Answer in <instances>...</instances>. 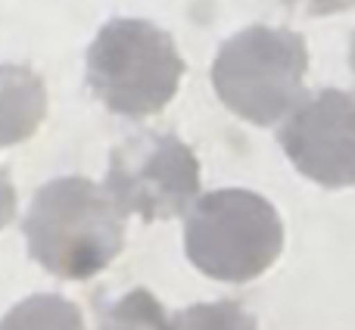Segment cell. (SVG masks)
I'll return each instance as SVG.
<instances>
[{
	"instance_id": "obj_1",
	"label": "cell",
	"mask_w": 355,
	"mask_h": 330,
	"mask_svg": "<svg viewBox=\"0 0 355 330\" xmlns=\"http://www.w3.org/2000/svg\"><path fill=\"white\" fill-rule=\"evenodd\" d=\"M28 252L62 281H87L125 246V212L106 187L81 175L44 184L22 221Z\"/></svg>"
},
{
	"instance_id": "obj_2",
	"label": "cell",
	"mask_w": 355,
	"mask_h": 330,
	"mask_svg": "<svg viewBox=\"0 0 355 330\" xmlns=\"http://www.w3.org/2000/svg\"><path fill=\"white\" fill-rule=\"evenodd\" d=\"M181 78L184 60L172 35L147 19H110L87 47V85L116 116H156Z\"/></svg>"
},
{
	"instance_id": "obj_3",
	"label": "cell",
	"mask_w": 355,
	"mask_h": 330,
	"mask_svg": "<svg viewBox=\"0 0 355 330\" xmlns=\"http://www.w3.org/2000/svg\"><path fill=\"white\" fill-rule=\"evenodd\" d=\"M309 50L302 35L275 25H250L221 44L212 62L218 100L252 125H275L306 100Z\"/></svg>"
},
{
	"instance_id": "obj_4",
	"label": "cell",
	"mask_w": 355,
	"mask_h": 330,
	"mask_svg": "<svg viewBox=\"0 0 355 330\" xmlns=\"http://www.w3.org/2000/svg\"><path fill=\"white\" fill-rule=\"evenodd\" d=\"M184 250L212 281L246 284L265 275L284 250V225L265 196L225 187L200 196L184 221Z\"/></svg>"
},
{
	"instance_id": "obj_5",
	"label": "cell",
	"mask_w": 355,
	"mask_h": 330,
	"mask_svg": "<svg viewBox=\"0 0 355 330\" xmlns=\"http://www.w3.org/2000/svg\"><path fill=\"white\" fill-rule=\"evenodd\" d=\"M106 193L125 215L168 221L190 212L200 193V162L193 150L168 131H141L110 156Z\"/></svg>"
},
{
	"instance_id": "obj_6",
	"label": "cell",
	"mask_w": 355,
	"mask_h": 330,
	"mask_svg": "<svg viewBox=\"0 0 355 330\" xmlns=\"http://www.w3.org/2000/svg\"><path fill=\"white\" fill-rule=\"evenodd\" d=\"M296 171L321 187H355V94L324 87L277 131Z\"/></svg>"
},
{
	"instance_id": "obj_7",
	"label": "cell",
	"mask_w": 355,
	"mask_h": 330,
	"mask_svg": "<svg viewBox=\"0 0 355 330\" xmlns=\"http://www.w3.org/2000/svg\"><path fill=\"white\" fill-rule=\"evenodd\" d=\"M47 116V87L31 66L0 62V150L28 141Z\"/></svg>"
},
{
	"instance_id": "obj_8",
	"label": "cell",
	"mask_w": 355,
	"mask_h": 330,
	"mask_svg": "<svg viewBox=\"0 0 355 330\" xmlns=\"http://www.w3.org/2000/svg\"><path fill=\"white\" fill-rule=\"evenodd\" d=\"M0 330H85V321L66 296L35 293L0 318Z\"/></svg>"
},
{
	"instance_id": "obj_9",
	"label": "cell",
	"mask_w": 355,
	"mask_h": 330,
	"mask_svg": "<svg viewBox=\"0 0 355 330\" xmlns=\"http://www.w3.org/2000/svg\"><path fill=\"white\" fill-rule=\"evenodd\" d=\"M172 321L150 290H131L103 309L97 330H168Z\"/></svg>"
},
{
	"instance_id": "obj_10",
	"label": "cell",
	"mask_w": 355,
	"mask_h": 330,
	"mask_svg": "<svg viewBox=\"0 0 355 330\" xmlns=\"http://www.w3.org/2000/svg\"><path fill=\"white\" fill-rule=\"evenodd\" d=\"M168 330H259L256 318L240 302L218 299V302H196L172 318Z\"/></svg>"
},
{
	"instance_id": "obj_11",
	"label": "cell",
	"mask_w": 355,
	"mask_h": 330,
	"mask_svg": "<svg viewBox=\"0 0 355 330\" xmlns=\"http://www.w3.org/2000/svg\"><path fill=\"white\" fill-rule=\"evenodd\" d=\"M12 218H16V190H12V181H10V175H6V168H0V231H3Z\"/></svg>"
},
{
	"instance_id": "obj_12",
	"label": "cell",
	"mask_w": 355,
	"mask_h": 330,
	"mask_svg": "<svg viewBox=\"0 0 355 330\" xmlns=\"http://www.w3.org/2000/svg\"><path fill=\"white\" fill-rule=\"evenodd\" d=\"M306 6L315 12V16H324V10H327V0H306Z\"/></svg>"
},
{
	"instance_id": "obj_13",
	"label": "cell",
	"mask_w": 355,
	"mask_h": 330,
	"mask_svg": "<svg viewBox=\"0 0 355 330\" xmlns=\"http://www.w3.org/2000/svg\"><path fill=\"white\" fill-rule=\"evenodd\" d=\"M355 0H327V10L324 12H337V10H346V6H352Z\"/></svg>"
},
{
	"instance_id": "obj_14",
	"label": "cell",
	"mask_w": 355,
	"mask_h": 330,
	"mask_svg": "<svg viewBox=\"0 0 355 330\" xmlns=\"http://www.w3.org/2000/svg\"><path fill=\"white\" fill-rule=\"evenodd\" d=\"M349 62H352V72H355V37H352V47H349Z\"/></svg>"
}]
</instances>
